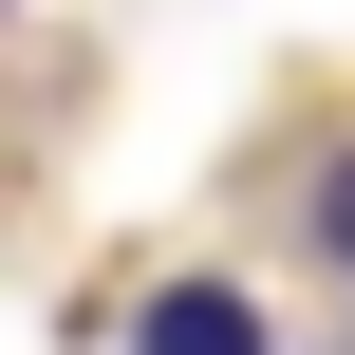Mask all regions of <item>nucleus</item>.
I'll return each instance as SVG.
<instances>
[{
    "instance_id": "obj_2",
    "label": "nucleus",
    "mask_w": 355,
    "mask_h": 355,
    "mask_svg": "<svg viewBox=\"0 0 355 355\" xmlns=\"http://www.w3.org/2000/svg\"><path fill=\"white\" fill-rule=\"evenodd\" d=\"M318 243H337V262H355V168H337V187H318Z\"/></svg>"
},
{
    "instance_id": "obj_1",
    "label": "nucleus",
    "mask_w": 355,
    "mask_h": 355,
    "mask_svg": "<svg viewBox=\"0 0 355 355\" xmlns=\"http://www.w3.org/2000/svg\"><path fill=\"white\" fill-rule=\"evenodd\" d=\"M131 355H262V300L243 281H168V300H131Z\"/></svg>"
}]
</instances>
